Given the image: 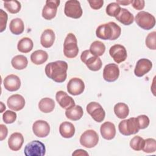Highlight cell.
Masks as SVG:
<instances>
[{"mask_svg": "<svg viewBox=\"0 0 156 156\" xmlns=\"http://www.w3.org/2000/svg\"><path fill=\"white\" fill-rule=\"evenodd\" d=\"M68 67V63L63 60L50 62L45 66V73L54 82L62 83L66 79Z\"/></svg>", "mask_w": 156, "mask_h": 156, "instance_id": "1", "label": "cell"}, {"mask_svg": "<svg viewBox=\"0 0 156 156\" xmlns=\"http://www.w3.org/2000/svg\"><path fill=\"white\" fill-rule=\"evenodd\" d=\"M121 32V27L115 22L110 21L99 26L96 30V35L99 38L104 40H115L120 36Z\"/></svg>", "mask_w": 156, "mask_h": 156, "instance_id": "2", "label": "cell"}, {"mask_svg": "<svg viewBox=\"0 0 156 156\" xmlns=\"http://www.w3.org/2000/svg\"><path fill=\"white\" fill-rule=\"evenodd\" d=\"M79 52V48L76 36L73 33H69L64 41L63 54L65 57L73 58L76 57Z\"/></svg>", "mask_w": 156, "mask_h": 156, "instance_id": "3", "label": "cell"}, {"mask_svg": "<svg viewBox=\"0 0 156 156\" xmlns=\"http://www.w3.org/2000/svg\"><path fill=\"white\" fill-rule=\"evenodd\" d=\"M80 59L88 68L93 71H99L102 65L101 58L91 53L90 50L83 51L81 54Z\"/></svg>", "mask_w": 156, "mask_h": 156, "instance_id": "4", "label": "cell"}, {"mask_svg": "<svg viewBox=\"0 0 156 156\" xmlns=\"http://www.w3.org/2000/svg\"><path fill=\"white\" fill-rule=\"evenodd\" d=\"M135 21L136 24L144 30L152 29L155 24V18L154 16L145 11L138 12L135 16Z\"/></svg>", "mask_w": 156, "mask_h": 156, "instance_id": "5", "label": "cell"}, {"mask_svg": "<svg viewBox=\"0 0 156 156\" xmlns=\"http://www.w3.org/2000/svg\"><path fill=\"white\" fill-rule=\"evenodd\" d=\"M118 129L120 133L126 136L135 134L140 130L136 118L121 121L118 125Z\"/></svg>", "mask_w": 156, "mask_h": 156, "instance_id": "6", "label": "cell"}, {"mask_svg": "<svg viewBox=\"0 0 156 156\" xmlns=\"http://www.w3.org/2000/svg\"><path fill=\"white\" fill-rule=\"evenodd\" d=\"M24 153L26 156H43L46 154V147L41 141L34 140L26 145Z\"/></svg>", "mask_w": 156, "mask_h": 156, "instance_id": "7", "label": "cell"}, {"mask_svg": "<svg viewBox=\"0 0 156 156\" xmlns=\"http://www.w3.org/2000/svg\"><path fill=\"white\" fill-rule=\"evenodd\" d=\"M64 13L66 16L78 19L82 15V9L79 1L69 0L66 2L64 8Z\"/></svg>", "mask_w": 156, "mask_h": 156, "instance_id": "8", "label": "cell"}, {"mask_svg": "<svg viewBox=\"0 0 156 156\" xmlns=\"http://www.w3.org/2000/svg\"><path fill=\"white\" fill-rule=\"evenodd\" d=\"M99 141V136L96 131L92 129L87 130L80 136V143L87 148L96 146Z\"/></svg>", "mask_w": 156, "mask_h": 156, "instance_id": "9", "label": "cell"}, {"mask_svg": "<svg viewBox=\"0 0 156 156\" xmlns=\"http://www.w3.org/2000/svg\"><path fill=\"white\" fill-rule=\"evenodd\" d=\"M87 113L98 122H102L105 116V112L100 104L96 102H90L86 108Z\"/></svg>", "mask_w": 156, "mask_h": 156, "instance_id": "10", "label": "cell"}, {"mask_svg": "<svg viewBox=\"0 0 156 156\" xmlns=\"http://www.w3.org/2000/svg\"><path fill=\"white\" fill-rule=\"evenodd\" d=\"M60 2L59 0H47L42 10V16L47 20L54 18L57 14Z\"/></svg>", "mask_w": 156, "mask_h": 156, "instance_id": "11", "label": "cell"}, {"mask_svg": "<svg viewBox=\"0 0 156 156\" xmlns=\"http://www.w3.org/2000/svg\"><path fill=\"white\" fill-rule=\"evenodd\" d=\"M109 54L117 63L125 61L127 57L126 49L124 46L119 44L111 46L109 49Z\"/></svg>", "mask_w": 156, "mask_h": 156, "instance_id": "12", "label": "cell"}, {"mask_svg": "<svg viewBox=\"0 0 156 156\" xmlns=\"http://www.w3.org/2000/svg\"><path fill=\"white\" fill-rule=\"evenodd\" d=\"M119 76V69L116 64L109 63L105 66L103 70V78L108 82H115Z\"/></svg>", "mask_w": 156, "mask_h": 156, "instance_id": "13", "label": "cell"}, {"mask_svg": "<svg viewBox=\"0 0 156 156\" xmlns=\"http://www.w3.org/2000/svg\"><path fill=\"white\" fill-rule=\"evenodd\" d=\"M85 89L83 81L80 78L74 77L70 79L67 84L68 92L73 96L82 94Z\"/></svg>", "mask_w": 156, "mask_h": 156, "instance_id": "14", "label": "cell"}, {"mask_svg": "<svg viewBox=\"0 0 156 156\" xmlns=\"http://www.w3.org/2000/svg\"><path fill=\"white\" fill-rule=\"evenodd\" d=\"M32 130L37 136L44 138L49 135L50 132V126L46 121L37 120L33 124Z\"/></svg>", "mask_w": 156, "mask_h": 156, "instance_id": "15", "label": "cell"}, {"mask_svg": "<svg viewBox=\"0 0 156 156\" xmlns=\"http://www.w3.org/2000/svg\"><path fill=\"white\" fill-rule=\"evenodd\" d=\"M152 63L151 60L147 58H141L136 62L134 69L135 75L137 77H142L151 71Z\"/></svg>", "mask_w": 156, "mask_h": 156, "instance_id": "16", "label": "cell"}, {"mask_svg": "<svg viewBox=\"0 0 156 156\" xmlns=\"http://www.w3.org/2000/svg\"><path fill=\"white\" fill-rule=\"evenodd\" d=\"M55 99L61 107L66 110L69 109L75 105V102L73 98L68 96L63 91H58L56 93Z\"/></svg>", "mask_w": 156, "mask_h": 156, "instance_id": "17", "label": "cell"}, {"mask_svg": "<svg viewBox=\"0 0 156 156\" xmlns=\"http://www.w3.org/2000/svg\"><path fill=\"white\" fill-rule=\"evenodd\" d=\"M8 107L14 111L22 110L25 105V99L20 94H15L10 96L7 101Z\"/></svg>", "mask_w": 156, "mask_h": 156, "instance_id": "18", "label": "cell"}, {"mask_svg": "<svg viewBox=\"0 0 156 156\" xmlns=\"http://www.w3.org/2000/svg\"><path fill=\"white\" fill-rule=\"evenodd\" d=\"M4 86L9 91H15L21 87V80L19 77L15 74H10L4 79Z\"/></svg>", "mask_w": 156, "mask_h": 156, "instance_id": "19", "label": "cell"}, {"mask_svg": "<svg viewBox=\"0 0 156 156\" xmlns=\"http://www.w3.org/2000/svg\"><path fill=\"white\" fill-rule=\"evenodd\" d=\"M100 132L104 139L107 140H112L116 135L115 126L111 122H105L101 126Z\"/></svg>", "mask_w": 156, "mask_h": 156, "instance_id": "20", "label": "cell"}, {"mask_svg": "<svg viewBox=\"0 0 156 156\" xmlns=\"http://www.w3.org/2000/svg\"><path fill=\"white\" fill-rule=\"evenodd\" d=\"M24 143V138L23 135L19 132L13 133L8 140V145L9 148L13 151H19Z\"/></svg>", "mask_w": 156, "mask_h": 156, "instance_id": "21", "label": "cell"}, {"mask_svg": "<svg viewBox=\"0 0 156 156\" xmlns=\"http://www.w3.org/2000/svg\"><path fill=\"white\" fill-rule=\"evenodd\" d=\"M55 38L54 32L51 29H46L43 32L41 35L40 43L44 48H49L53 45Z\"/></svg>", "mask_w": 156, "mask_h": 156, "instance_id": "22", "label": "cell"}, {"mask_svg": "<svg viewBox=\"0 0 156 156\" xmlns=\"http://www.w3.org/2000/svg\"><path fill=\"white\" fill-rule=\"evenodd\" d=\"M59 132L63 138H70L73 137L75 133V127L71 122L65 121L60 124Z\"/></svg>", "mask_w": 156, "mask_h": 156, "instance_id": "23", "label": "cell"}, {"mask_svg": "<svg viewBox=\"0 0 156 156\" xmlns=\"http://www.w3.org/2000/svg\"><path fill=\"white\" fill-rule=\"evenodd\" d=\"M115 18L118 21L126 26L132 24L134 21L133 15L128 10L124 8L121 9L119 13Z\"/></svg>", "mask_w": 156, "mask_h": 156, "instance_id": "24", "label": "cell"}, {"mask_svg": "<svg viewBox=\"0 0 156 156\" xmlns=\"http://www.w3.org/2000/svg\"><path fill=\"white\" fill-rule=\"evenodd\" d=\"M83 114V109L80 105H74L73 107L66 110L65 115L67 118L72 121H77L80 119Z\"/></svg>", "mask_w": 156, "mask_h": 156, "instance_id": "25", "label": "cell"}, {"mask_svg": "<svg viewBox=\"0 0 156 156\" xmlns=\"http://www.w3.org/2000/svg\"><path fill=\"white\" fill-rule=\"evenodd\" d=\"M48 58V53L43 50H37L33 52L30 55V60L33 63L37 65H41L46 62Z\"/></svg>", "mask_w": 156, "mask_h": 156, "instance_id": "26", "label": "cell"}, {"mask_svg": "<svg viewBox=\"0 0 156 156\" xmlns=\"http://www.w3.org/2000/svg\"><path fill=\"white\" fill-rule=\"evenodd\" d=\"M9 29L13 34H21L24 30V24L23 20L19 18H16L10 22Z\"/></svg>", "mask_w": 156, "mask_h": 156, "instance_id": "27", "label": "cell"}, {"mask_svg": "<svg viewBox=\"0 0 156 156\" xmlns=\"http://www.w3.org/2000/svg\"><path fill=\"white\" fill-rule=\"evenodd\" d=\"M55 107V102L49 98L41 99L38 103V108L43 113H48L51 112Z\"/></svg>", "mask_w": 156, "mask_h": 156, "instance_id": "28", "label": "cell"}, {"mask_svg": "<svg viewBox=\"0 0 156 156\" xmlns=\"http://www.w3.org/2000/svg\"><path fill=\"white\" fill-rule=\"evenodd\" d=\"M34 47V43L32 40L28 37H24L21 38L18 43V50L23 53H28Z\"/></svg>", "mask_w": 156, "mask_h": 156, "instance_id": "29", "label": "cell"}, {"mask_svg": "<svg viewBox=\"0 0 156 156\" xmlns=\"http://www.w3.org/2000/svg\"><path fill=\"white\" fill-rule=\"evenodd\" d=\"M11 63L12 66L15 69L21 70L27 67L28 64V60L27 57L24 55H17L12 58Z\"/></svg>", "mask_w": 156, "mask_h": 156, "instance_id": "30", "label": "cell"}, {"mask_svg": "<svg viewBox=\"0 0 156 156\" xmlns=\"http://www.w3.org/2000/svg\"><path fill=\"white\" fill-rule=\"evenodd\" d=\"M113 110L116 116L120 119L126 118L129 113L128 105L123 102H119L115 104Z\"/></svg>", "mask_w": 156, "mask_h": 156, "instance_id": "31", "label": "cell"}, {"mask_svg": "<svg viewBox=\"0 0 156 156\" xmlns=\"http://www.w3.org/2000/svg\"><path fill=\"white\" fill-rule=\"evenodd\" d=\"M105 51V44L100 41H93L90 47V51L93 54L96 56H101L104 54Z\"/></svg>", "mask_w": 156, "mask_h": 156, "instance_id": "32", "label": "cell"}, {"mask_svg": "<svg viewBox=\"0 0 156 156\" xmlns=\"http://www.w3.org/2000/svg\"><path fill=\"white\" fill-rule=\"evenodd\" d=\"M5 9L11 13L15 14L18 13L21 8V3L16 0L4 2Z\"/></svg>", "mask_w": 156, "mask_h": 156, "instance_id": "33", "label": "cell"}, {"mask_svg": "<svg viewBox=\"0 0 156 156\" xmlns=\"http://www.w3.org/2000/svg\"><path fill=\"white\" fill-rule=\"evenodd\" d=\"M144 144V140L140 136H135L130 141V147L136 151L142 150Z\"/></svg>", "mask_w": 156, "mask_h": 156, "instance_id": "34", "label": "cell"}, {"mask_svg": "<svg viewBox=\"0 0 156 156\" xmlns=\"http://www.w3.org/2000/svg\"><path fill=\"white\" fill-rule=\"evenodd\" d=\"M142 150L146 153H153L156 151V141L154 138L144 140V144Z\"/></svg>", "mask_w": 156, "mask_h": 156, "instance_id": "35", "label": "cell"}, {"mask_svg": "<svg viewBox=\"0 0 156 156\" xmlns=\"http://www.w3.org/2000/svg\"><path fill=\"white\" fill-rule=\"evenodd\" d=\"M119 4L116 2H111L106 7V13L108 16L116 17L121 10Z\"/></svg>", "mask_w": 156, "mask_h": 156, "instance_id": "36", "label": "cell"}, {"mask_svg": "<svg viewBox=\"0 0 156 156\" xmlns=\"http://www.w3.org/2000/svg\"><path fill=\"white\" fill-rule=\"evenodd\" d=\"M146 46L152 50L156 49V32L155 31L149 33L145 40Z\"/></svg>", "mask_w": 156, "mask_h": 156, "instance_id": "37", "label": "cell"}, {"mask_svg": "<svg viewBox=\"0 0 156 156\" xmlns=\"http://www.w3.org/2000/svg\"><path fill=\"white\" fill-rule=\"evenodd\" d=\"M2 119L6 124H12L16 119V113L11 110H7L3 113Z\"/></svg>", "mask_w": 156, "mask_h": 156, "instance_id": "38", "label": "cell"}, {"mask_svg": "<svg viewBox=\"0 0 156 156\" xmlns=\"http://www.w3.org/2000/svg\"><path fill=\"white\" fill-rule=\"evenodd\" d=\"M138 127L140 129H144L148 127L149 125V119L147 116L145 115H139L136 117Z\"/></svg>", "mask_w": 156, "mask_h": 156, "instance_id": "39", "label": "cell"}, {"mask_svg": "<svg viewBox=\"0 0 156 156\" xmlns=\"http://www.w3.org/2000/svg\"><path fill=\"white\" fill-rule=\"evenodd\" d=\"M7 14L2 9H0V23H1V30L0 32H2L6 29V24L7 22Z\"/></svg>", "mask_w": 156, "mask_h": 156, "instance_id": "40", "label": "cell"}, {"mask_svg": "<svg viewBox=\"0 0 156 156\" xmlns=\"http://www.w3.org/2000/svg\"><path fill=\"white\" fill-rule=\"evenodd\" d=\"M88 2L89 3L91 8L94 10L101 9L104 4L103 0H88Z\"/></svg>", "mask_w": 156, "mask_h": 156, "instance_id": "41", "label": "cell"}, {"mask_svg": "<svg viewBox=\"0 0 156 156\" xmlns=\"http://www.w3.org/2000/svg\"><path fill=\"white\" fill-rule=\"evenodd\" d=\"M133 7L138 10H140L143 9L145 5V2L143 0H134L132 1L131 2Z\"/></svg>", "mask_w": 156, "mask_h": 156, "instance_id": "42", "label": "cell"}, {"mask_svg": "<svg viewBox=\"0 0 156 156\" xmlns=\"http://www.w3.org/2000/svg\"><path fill=\"white\" fill-rule=\"evenodd\" d=\"M0 129H1V135H0V140L2 141L4 140L8 134V129L7 127L4 125L1 124L0 125Z\"/></svg>", "mask_w": 156, "mask_h": 156, "instance_id": "43", "label": "cell"}, {"mask_svg": "<svg viewBox=\"0 0 156 156\" xmlns=\"http://www.w3.org/2000/svg\"><path fill=\"white\" fill-rule=\"evenodd\" d=\"M73 155H88V152H86V151L79 149H77L76 150L73 154Z\"/></svg>", "mask_w": 156, "mask_h": 156, "instance_id": "44", "label": "cell"}, {"mask_svg": "<svg viewBox=\"0 0 156 156\" xmlns=\"http://www.w3.org/2000/svg\"><path fill=\"white\" fill-rule=\"evenodd\" d=\"M132 2V0H122V1H116V3H118V4H121V5H128L130 4H131Z\"/></svg>", "mask_w": 156, "mask_h": 156, "instance_id": "45", "label": "cell"}, {"mask_svg": "<svg viewBox=\"0 0 156 156\" xmlns=\"http://www.w3.org/2000/svg\"><path fill=\"white\" fill-rule=\"evenodd\" d=\"M1 113L3 112V110L5 109V105L2 103V102H1Z\"/></svg>", "mask_w": 156, "mask_h": 156, "instance_id": "46", "label": "cell"}]
</instances>
